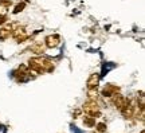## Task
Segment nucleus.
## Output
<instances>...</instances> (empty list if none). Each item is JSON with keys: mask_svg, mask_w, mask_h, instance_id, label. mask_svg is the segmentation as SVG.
I'll use <instances>...</instances> for the list:
<instances>
[{"mask_svg": "<svg viewBox=\"0 0 145 133\" xmlns=\"http://www.w3.org/2000/svg\"><path fill=\"white\" fill-rule=\"evenodd\" d=\"M118 92H120V86L113 85V83H109V85H106V86L102 89L101 96H104V97H113L114 94H117Z\"/></svg>", "mask_w": 145, "mask_h": 133, "instance_id": "nucleus-5", "label": "nucleus"}, {"mask_svg": "<svg viewBox=\"0 0 145 133\" xmlns=\"http://www.w3.org/2000/svg\"><path fill=\"white\" fill-rule=\"evenodd\" d=\"M61 45V38L59 35H48L44 39V46L48 48H55Z\"/></svg>", "mask_w": 145, "mask_h": 133, "instance_id": "nucleus-6", "label": "nucleus"}, {"mask_svg": "<svg viewBox=\"0 0 145 133\" xmlns=\"http://www.w3.org/2000/svg\"><path fill=\"white\" fill-rule=\"evenodd\" d=\"M137 106L140 109H144L145 106V97H144V92L137 93Z\"/></svg>", "mask_w": 145, "mask_h": 133, "instance_id": "nucleus-11", "label": "nucleus"}, {"mask_svg": "<svg viewBox=\"0 0 145 133\" xmlns=\"http://www.w3.org/2000/svg\"><path fill=\"white\" fill-rule=\"evenodd\" d=\"M7 22V16L5 15H0V24H4Z\"/></svg>", "mask_w": 145, "mask_h": 133, "instance_id": "nucleus-16", "label": "nucleus"}, {"mask_svg": "<svg viewBox=\"0 0 145 133\" xmlns=\"http://www.w3.org/2000/svg\"><path fill=\"white\" fill-rule=\"evenodd\" d=\"M28 70H30V74L32 73L34 75H38L42 73H50L54 70V63L43 56H34V58H30L28 61Z\"/></svg>", "mask_w": 145, "mask_h": 133, "instance_id": "nucleus-1", "label": "nucleus"}, {"mask_svg": "<svg viewBox=\"0 0 145 133\" xmlns=\"http://www.w3.org/2000/svg\"><path fill=\"white\" fill-rule=\"evenodd\" d=\"M135 112H136V106L132 104V100L126 98V104L124 105V107L121 109V113L125 118H132L135 116Z\"/></svg>", "mask_w": 145, "mask_h": 133, "instance_id": "nucleus-4", "label": "nucleus"}, {"mask_svg": "<svg viewBox=\"0 0 145 133\" xmlns=\"http://www.w3.org/2000/svg\"><path fill=\"white\" fill-rule=\"evenodd\" d=\"M140 133H145V132H144V130H141V132H140Z\"/></svg>", "mask_w": 145, "mask_h": 133, "instance_id": "nucleus-17", "label": "nucleus"}, {"mask_svg": "<svg viewBox=\"0 0 145 133\" xmlns=\"http://www.w3.org/2000/svg\"><path fill=\"white\" fill-rule=\"evenodd\" d=\"M24 7H26V3H20V4H18L15 7V10H14V14H19L22 11L24 10Z\"/></svg>", "mask_w": 145, "mask_h": 133, "instance_id": "nucleus-14", "label": "nucleus"}, {"mask_svg": "<svg viewBox=\"0 0 145 133\" xmlns=\"http://www.w3.org/2000/svg\"><path fill=\"white\" fill-rule=\"evenodd\" d=\"M44 48H46V46H44V43H42V42H35L34 45L30 46V50H31L32 52H35L36 55L43 54V52H44Z\"/></svg>", "mask_w": 145, "mask_h": 133, "instance_id": "nucleus-9", "label": "nucleus"}, {"mask_svg": "<svg viewBox=\"0 0 145 133\" xmlns=\"http://www.w3.org/2000/svg\"><path fill=\"white\" fill-rule=\"evenodd\" d=\"M98 83H99V75L98 74H91V75L89 77L88 82H86L88 90L89 89H97V87H98Z\"/></svg>", "mask_w": 145, "mask_h": 133, "instance_id": "nucleus-8", "label": "nucleus"}, {"mask_svg": "<svg viewBox=\"0 0 145 133\" xmlns=\"http://www.w3.org/2000/svg\"><path fill=\"white\" fill-rule=\"evenodd\" d=\"M11 34H12V27H5V28H1L0 30V41H4V39H7L8 36H11Z\"/></svg>", "mask_w": 145, "mask_h": 133, "instance_id": "nucleus-10", "label": "nucleus"}, {"mask_svg": "<svg viewBox=\"0 0 145 133\" xmlns=\"http://www.w3.org/2000/svg\"><path fill=\"white\" fill-rule=\"evenodd\" d=\"M94 126H95V132H98V133L106 132V124H104V123H99L97 125H94Z\"/></svg>", "mask_w": 145, "mask_h": 133, "instance_id": "nucleus-13", "label": "nucleus"}, {"mask_svg": "<svg viewBox=\"0 0 145 133\" xmlns=\"http://www.w3.org/2000/svg\"><path fill=\"white\" fill-rule=\"evenodd\" d=\"M83 124L89 128H93L95 125V118L91 117V116H86V117H83Z\"/></svg>", "mask_w": 145, "mask_h": 133, "instance_id": "nucleus-12", "label": "nucleus"}, {"mask_svg": "<svg viewBox=\"0 0 145 133\" xmlns=\"http://www.w3.org/2000/svg\"><path fill=\"white\" fill-rule=\"evenodd\" d=\"M91 133H98V132H91Z\"/></svg>", "mask_w": 145, "mask_h": 133, "instance_id": "nucleus-18", "label": "nucleus"}, {"mask_svg": "<svg viewBox=\"0 0 145 133\" xmlns=\"http://www.w3.org/2000/svg\"><path fill=\"white\" fill-rule=\"evenodd\" d=\"M112 104H113V106L116 107V109L121 110V109L124 107V105L126 104V98H125L122 94L117 93V94H114L113 97H112Z\"/></svg>", "mask_w": 145, "mask_h": 133, "instance_id": "nucleus-7", "label": "nucleus"}, {"mask_svg": "<svg viewBox=\"0 0 145 133\" xmlns=\"http://www.w3.org/2000/svg\"><path fill=\"white\" fill-rule=\"evenodd\" d=\"M82 109L88 116H91V117H94V118H97V117L101 116V110H99L98 104H97V101H94V100H89V101H86V102L83 104Z\"/></svg>", "mask_w": 145, "mask_h": 133, "instance_id": "nucleus-2", "label": "nucleus"}, {"mask_svg": "<svg viewBox=\"0 0 145 133\" xmlns=\"http://www.w3.org/2000/svg\"><path fill=\"white\" fill-rule=\"evenodd\" d=\"M11 4H12V0H0V5H1V7H4V8L10 7Z\"/></svg>", "mask_w": 145, "mask_h": 133, "instance_id": "nucleus-15", "label": "nucleus"}, {"mask_svg": "<svg viewBox=\"0 0 145 133\" xmlns=\"http://www.w3.org/2000/svg\"><path fill=\"white\" fill-rule=\"evenodd\" d=\"M12 77L16 82H26L30 78V70L26 65H20L18 67V70L12 73Z\"/></svg>", "mask_w": 145, "mask_h": 133, "instance_id": "nucleus-3", "label": "nucleus"}]
</instances>
